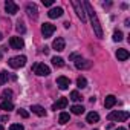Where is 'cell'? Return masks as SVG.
I'll return each instance as SVG.
<instances>
[{
    "mask_svg": "<svg viewBox=\"0 0 130 130\" xmlns=\"http://www.w3.org/2000/svg\"><path fill=\"white\" fill-rule=\"evenodd\" d=\"M57 84H58V87H60L61 90H66V89L71 86V80H69L68 77H58V78H57Z\"/></svg>",
    "mask_w": 130,
    "mask_h": 130,
    "instance_id": "9",
    "label": "cell"
},
{
    "mask_svg": "<svg viewBox=\"0 0 130 130\" xmlns=\"http://www.w3.org/2000/svg\"><path fill=\"white\" fill-rule=\"evenodd\" d=\"M113 40L115 41H121L122 40V32L121 31H115L113 32Z\"/></svg>",
    "mask_w": 130,
    "mask_h": 130,
    "instance_id": "27",
    "label": "cell"
},
{
    "mask_svg": "<svg viewBox=\"0 0 130 130\" xmlns=\"http://www.w3.org/2000/svg\"><path fill=\"white\" fill-rule=\"evenodd\" d=\"M15 29H17V31H19V32H20V34H25V31H26V29H25V26H23V23H22V22H17V26H15Z\"/></svg>",
    "mask_w": 130,
    "mask_h": 130,
    "instance_id": "28",
    "label": "cell"
},
{
    "mask_svg": "<svg viewBox=\"0 0 130 130\" xmlns=\"http://www.w3.org/2000/svg\"><path fill=\"white\" fill-rule=\"evenodd\" d=\"M86 121H87V122H90V124H93V122H98V121H100V115H98L96 112H90V113H87V118H86Z\"/></svg>",
    "mask_w": 130,
    "mask_h": 130,
    "instance_id": "17",
    "label": "cell"
},
{
    "mask_svg": "<svg viewBox=\"0 0 130 130\" xmlns=\"http://www.w3.org/2000/svg\"><path fill=\"white\" fill-rule=\"evenodd\" d=\"M43 52H44V54H47V52H49V47H47V46H44V49H43Z\"/></svg>",
    "mask_w": 130,
    "mask_h": 130,
    "instance_id": "35",
    "label": "cell"
},
{
    "mask_svg": "<svg viewBox=\"0 0 130 130\" xmlns=\"http://www.w3.org/2000/svg\"><path fill=\"white\" fill-rule=\"evenodd\" d=\"M5 9H6V12L11 14V15H14V14L19 12V6L12 2V0H6V2H5Z\"/></svg>",
    "mask_w": 130,
    "mask_h": 130,
    "instance_id": "7",
    "label": "cell"
},
{
    "mask_svg": "<svg viewBox=\"0 0 130 130\" xmlns=\"http://www.w3.org/2000/svg\"><path fill=\"white\" fill-rule=\"evenodd\" d=\"M3 121H8V115H5V116H0V122H3Z\"/></svg>",
    "mask_w": 130,
    "mask_h": 130,
    "instance_id": "33",
    "label": "cell"
},
{
    "mask_svg": "<svg viewBox=\"0 0 130 130\" xmlns=\"http://www.w3.org/2000/svg\"><path fill=\"white\" fill-rule=\"evenodd\" d=\"M52 64H54L55 68H63L64 66V60L61 57H54L52 58Z\"/></svg>",
    "mask_w": 130,
    "mask_h": 130,
    "instance_id": "21",
    "label": "cell"
},
{
    "mask_svg": "<svg viewBox=\"0 0 130 130\" xmlns=\"http://www.w3.org/2000/svg\"><path fill=\"white\" fill-rule=\"evenodd\" d=\"M9 130H25V127H23L22 124H12V125L9 127Z\"/></svg>",
    "mask_w": 130,
    "mask_h": 130,
    "instance_id": "29",
    "label": "cell"
},
{
    "mask_svg": "<svg viewBox=\"0 0 130 130\" xmlns=\"http://www.w3.org/2000/svg\"><path fill=\"white\" fill-rule=\"evenodd\" d=\"M115 104H116V98H115L113 95H107L106 100H104V107H106V109H112Z\"/></svg>",
    "mask_w": 130,
    "mask_h": 130,
    "instance_id": "14",
    "label": "cell"
},
{
    "mask_svg": "<svg viewBox=\"0 0 130 130\" xmlns=\"http://www.w3.org/2000/svg\"><path fill=\"white\" fill-rule=\"evenodd\" d=\"M32 72L35 75H40V77H47L51 74V69L43 63H35V64H32Z\"/></svg>",
    "mask_w": 130,
    "mask_h": 130,
    "instance_id": "3",
    "label": "cell"
},
{
    "mask_svg": "<svg viewBox=\"0 0 130 130\" xmlns=\"http://www.w3.org/2000/svg\"><path fill=\"white\" fill-rule=\"evenodd\" d=\"M75 66L78 69H89L92 66V61H89V60H80V61L75 63Z\"/></svg>",
    "mask_w": 130,
    "mask_h": 130,
    "instance_id": "16",
    "label": "cell"
},
{
    "mask_svg": "<svg viewBox=\"0 0 130 130\" xmlns=\"http://www.w3.org/2000/svg\"><path fill=\"white\" fill-rule=\"evenodd\" d=\"M19 115H20L22 118H29V113H28L25 109H19Z\"/></svg>",
    "mask_w": 130,
    "mask_h": 130,
    "instance_id": "30",
    "label": "cell"
},
{
    "mask_svg": "<svg viewBox=\"0 0 130 130\" xmlns=\"http://www.w3.org/2000/svg\"><path fill=\"white\" fill-rule=\"evenodd\" d=\"M68 103H69L68 98H60V100L52 106V109H54V110H57V109H66V107H68Z\"/></svg>",
    "mask_w": 130,
    "mask_h": 130,
    "instance_id": "13",
    "label": "cell"
},
{
    "mask_svg": "<svg viewBox=\"0 0 130 130\" xmlns=\"http://www.w3.org/2000/svg\"><path fill=\"white\" fill-rule=\"evenodd\" d=\"M0 58H2V54H0Z\"/></svg>",
    "mask_w": 130,
    "mask_h": 130,
    "instance_id": "39",
    "label": "cell"
},
{
    "mask_svg": "<svg viewBox=\"0 0 130 130\" xmlns=\"http://www.w3.org/2000/svg\"><path fill=\"white\" fill-rule=\"evenodd\" d=\"M77 86H78L80 89H84V87L87 86V81H86V78H84V77H78V80H77Z\"/></svg>",
    "mask_w": 130,
    "mask_h": 130,
    "instance_id": "24",
    "label": "cell"
},
{
    "mask_svg": "<svg viewBox=\"0 0 130 130\" xmlns=\"http://www.w3.org/2000/svg\"><path fill=\"white\" fill-rule=\"evenodd\" d=\"M69 60H71V61H75V60L80 61V60H81V55H80V54H72V55L69 57Z\"/></svg>",
    "mask_w": 130,
    "mask_h": 130,
    "instance_id": "31",
    "label": "cell"
},
{
    "mask_svg": "<svg viewBox=\"0 0 130 130\" xmlns=\"http://www.w3.org/2000/svg\"><path fill=\"white\" fill-rule=\"evenodd\" d=\"M0 40H2V32H0Z\"/></svg>",
    "mask_w": 130,
    "mask_h": 130,
    "instance_id": "38",
    "label": "cell"
},
{
    "mask_svg": "<svg viewBox=\"0 0 130 130\" xmlns=\"http://www.w3.org/2000/svg\"><path fill=\"white\" fill-rule=\"evenodd\" d=\"M64 46H66V43H64V38H61V37L55 38V40H54V43H52V47H54L55 51H58V52L64 51Z\"/></svg>",
    "mask_w": 130,
    "mask_h": 130,
    "instance_id": "10",
    "label": "cell"
},
{
    "mask_svg": "<svg viewBox=\"0 0 130 130\" xmlns=\"http://www.w3.org/2000/svg\"><path fill=\"white\" fill-rule=\"evenodd\" d=\"M63 25H64V28H69V26H71V23H69V22H64Z\"/></svg>",
    "mask_w": 130,
    "mask_h": 130,
    "instance_id": "34",
    "label": "cell"
},
{
    "mask_svg": "<svg viewBox=\"0 0 130 130\" xmlns=\"http://www.w3.org/2000/svg\"><path fill=\"white\" fill-rule=\"evenodd\" d=\"M0 109L9 112V110H12V109H14V104H12L11 101H3V103H0Z\"/></svg>",
    "mask_w": 130,
    "mask_h": 130,
    "instance_id": "20",
    "label": "cell"
},
{
    "mask_svg": "<svg viewBox=\"0 0 130 130\" xmlns=\"http://www.w3.org/2000/svg\"><path fill=\"white\" fill-rule=\"evenodd\" d=\"M116 130H125V128H124V127H119V128H116Z\"/></svg>",
    "mask_w": 130,
    "mask_h": 130,
    "instance_id": "36",
    "label": "cell"
},
{
    "mask_svg": "<svg viewBox=\"0 0 130 130\" xmlns=\"http://www.w3.org/2000/svg\"><path fill=\"white\" fill-rule=\"evenodd\" d=\"M0 130H5V128H3V127H2V125H0Z\"/></svg>",
    "mask_w": 130,
    "mask_h": 130,
    "instance_id": "37",
    "label": "cell"
},
{
    "mask_svg": "<svg viewBox=\"0 0 130 130\" xmlns=\"http://www.w3.org/2000/svg\"><path fill=\"white\" fill-rule=\"evenodd\" d=\"M9 46L12 49H22L25 46V43H23V40L20 37H11L9 38Z\"/></svg>",
    "mask_w": 130,
    "mask_h": 130,
    "instance_id": "8",
    "label": "cell"
},
{
    "mask_svg": "<svg viewBox=\"0 0 130 130\" xmlns=\"http://www.w3.org/2000/svg\"><path fill=\"white\" fill-rule=\"evenodd\" d=\"M9 66L14 68V69H19V68H23L26 64V57L25 55H19V57H12L9 61Z\"/></svg>",
    "mask_w": 130,
    "mask_h": 130,
    "instance_id": "4",
    "label": "cell"
},
{
    "mask_svg": "<svg viewBox=\"0 0 130 130\" xmlns=\"http://www.w3.org/2000/svg\"><path fill=\"white\" fill-rule=\"evenodd\" d=\"M69 119H71V116H69L68 112H61L60 116H58V122L60 124H66V122H69Z\"/></svg>",
    "mask_w": 130,
    "mask_h": 130,
    "instance_id": "19",
    "label": "cell"
},
{
    "mask_svg": "<svg viewBox=\"0 0 130 130\" xmlns=\"http://www.w3.org/2000/svg\"><path fill=\"white\" fill-rule=\"evenodd\" d=\"M116 57H118V60H119V61H125V60L130 57V54H128V51H127V49H118Z\"/></svg>",
    "mask_w": 130,
    "mask_h": 130,
    "instance_id": "15",
    "label": "cell"
},
{
    "mask_svg": "<svg viewBox=\"0 0 130 130\" xmlns=\"http://www.w3.org/2000/svg\"><path fill=\"white\" fill-rule=\"evenodd\" d=\"M83 5H84V9H86V12H87V14H89V17H90V23H92V28H93V31H95L96 37L103 38V28H101V25H100L98 15H96V12H95L93 6H92L89 2H83Z\"/></svg>",
    "mask_w": 130,
    "mask_h": 130,
    "instance_id": "1",
    "label": "cell"
},
{
    "mask_svg": "<svg viewBox=\"0 0 130 130\" xmlns=\"http://www.w3.org/2000/svg\"><path fill=\"white\" fill-rule=\"evenodd\" d=\"M11 96H12V90H9V89H5V90L2 92V98H5L6 101H8Z\"/></svg>",
    "mask_w": 130,
    "mask_h": 130,
    "instance_id": "26",
    "label": "cell"
},
{
    "mask_svg": "<svg viewBox=\"0 0 130 130\" xmlns=\"http://www.w3.org/2000/svg\"><path fill=\"white\" fill-rule=\"evenodd\" d=\"M128 116H130V113L125 112V110H113L107 115V119L109 121H116V122H124V121L128 119Z\"/></svg>",
    "mask_w": 130,
    "mask_h": 130,
    "instance_id": "2",
    "label": "cell"
},
{
    "mask_svg": "<svg viewBox=\"0 0 130 130\" xmlns=\"http://www.w3.org/2000/svg\"><path fill=\"white\" fill-rule=\"evenodd\" d=\"M43 5L44 6H52L54 5V0H43Z\"/></svg>",
    "mask_w": 130,
    "mask_h": 130,
    "instance_id": "32",
    "label": "cell"
},
{
    "mask_svg": "<svg viewBox=\"0 0 130 130\" xmlns=\"http://www.w3.org/2000/svg\"><path fill=\"white\" fill-rule=\"evenodd\" d=\"M8 72L6 71H2V72H0V86H3L6 81H8Z\"/></svg>",
    "mask_w": 130,
    "mask_h": 130,
    "instance_id": "23",
    "label": "cell"
},
{
    "mask_svg": "<svg viewBox=\"0 0 130 130\" xmlns=\"http://www.w3.org/2000/svg\"><path fill=\"white\" fill-rule=\"evenodd\" d=\"M54 32H55V26H54L52 23H44V25L41 26V34H43L44 38H49Z\"/></svg>",
    "mask_w": 130,
    "mask_h": 130,
    "instance_id": "6",
    "label": "cell"
},
{
    "mask_svg": "<svg viewBox=\"0 0 130 130\" xmlns=\"http://www.w3.org/2000/svg\"><path fill=\"white\" fill-rule=\"evenodd\" d=\"M63 8H52V9H49V12H47V15L51 17V19H58V17H61L63 15Z\"/></svg>",
    "mask_w": 130,
    "mask_h": 130,
    "instance_id": "12",
    "label": "cell"
},
{
    "mask_svg": "<svg viewBox=\"0 0 130 130\" xmlns=\"http://www.w3.org/2000/svg\"><path fill=\"white\" fill-rule=\"evenodd\" d=\"M71 100H72V101H81L83 96H81L77 90H74V92H71Z\"/></svg>",
    "mask_w": 130,
    "mask_h": 130,
    "instance_id": "25",
    "label": "cell"
},
{
    "mask_svg": "<svg viewBox=\"0 0 130 130\" xmlns=\"http://www.w3.org/2000/svg\"><path fill=\"white\" fill-rule=\"evenodd\" d=\"M31 110H32V113H35V115H38V116H44V115H46V110H44L41 106H37V104L32 106Z\"/></svg>",
    "mask_w": 130,
    "mask_h": 130,
    "instance_id": "18",
    "label": "cell"
},
{
    "mask_svg": "<svg viewBox=\"0 0 130 130\" xmlns=\"http://www.w3.org/2000/svg\"><path fill=\"white\" fill-rule=\"evenodd\" d=\"M71 110H72L74 115H81V113H84V107H83V106H78V104H77V106H72Z\"/></svg>",
    "mask_w": 130,
    "mask_h": 130,
    "instance_id": "22",
    "label": "cell"
},
{
    "mask_svg": "<svg viewBox=\"0 0 130 130\" xmlns=\"http://www.w3.org/2000/svg\"><path fill=\"white\" fill-rule=\"evenodd\" d=\"M72 6L75 8V12L81 19V22H86V9H84V5L81 2H78V0H72Z\"/></svg>",
    "mask_w": 130,
    "mask_h": 130,
    "instance_id": "5",
    "label": "cell"
},
{
    "mask_svg": "<svg viewBox=\"0 0 130 130\" xmlns=\"http://www.w3.org/2000/svg\"><path fill=\"white\" fill-rule=\"evenodd\" d=\"M26 12H28V15L32 17V19H37V17H38V9H37V6H35L34 3H28V5H26Z\"/></svg>",
    "mask_w": 130,
    "mask_h": 130,
    "instance_id": "11",
    "label": "cell"
}]
</instances>
